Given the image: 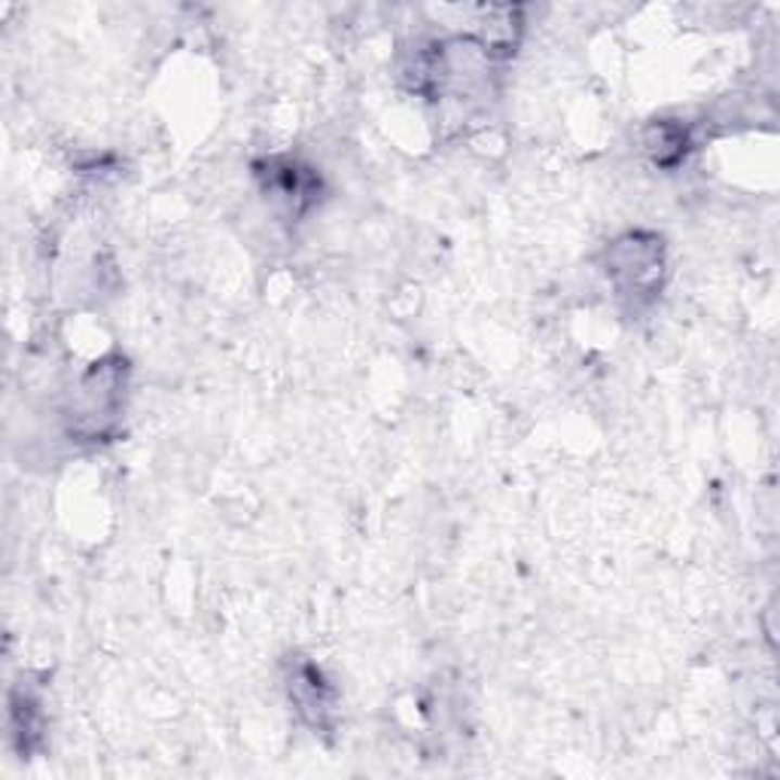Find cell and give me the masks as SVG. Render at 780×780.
<instances>
[{
	"instance_id": "obj_1",
	"label": "cell",
	"mask_w": 780,
	"mask_h": 780,
	"mask_svg": "<svg viewBox=\"0 0 780 780\" xmlns=\"http://www.w3.org/2000/svg\"><path fill=\"white\" fill-rule=\"evenodd\" d=\"M616 263H613V274H619V278H628V287L631 290H647L653 287L655 278H658V269H662V263H658V251L650 247V244H619L616 247Z\"/></svg>"
},
{
	"instance_id": "obj_2",
	"label": "cell",
	"mask_w": 780,
	"mask_h": 780,
	"mask_svg": "<svg viewBox=\"0 0 780 780\" xmlns=\"http://www.w3.org/2000/svg\"><path fill=\"white\" fill-rule=\"evenodd\" d=\"M647 150L653 153L655 162L668 165V162L680 159L686 150V135L670 123H658L650 128V138H647Z\"/></svg>"
}]
</instances>
